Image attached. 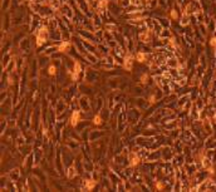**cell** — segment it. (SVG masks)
<instances>
[{
	"mask_svg": "<svg viewBox=\"0 0 216 192\" xmlns=\"http://www.w3.org/2000/svg\"><path fill=\"white\" fill-rule=\"evenodd\" d=\"M136 59L138 60V62H145L146 60V54L145 53H142V52H138L137 54H136Z\"/></svg>",
	"mask_w": 216,
	"mask_h": 192,
	"instance_id": "obj_8",
	"label": "cell"
},
{
	"mask_svg": "<svg viewBox=\"0 0 216 192\" xmlns=\"http://www.w3.org/2000/svg\"><path fill=\"white\" fill-rule=\"evenodd\" d=\"M171 16H172V19H177V16H178V14H177V11H175V10H172V11H171Z\"/></svg>",
	"mask_w": 216,
	"mask_h": 192,
	"instance_id": "obj_14",
	"label": "cell"
},
{
	"mask_svg": "<svg viewBox=\"0 0 216 192\" xmlns=\"http://www.w3.org/2000/svg\"><path fill=\"white\" fill-rule=\"evenodd\" d=\"M55 72H57V69H55V67H54V66H50V67L48 68V73H49V75H54V74H55Z\"/></svg>",
	"mask_w": 216,
	"mask_h": 192,
	"instance_id": "obj_11",
	"label": "cell"
},
{
	"mask_svg": "<svg viewBox=\"0 0 216 192\" xmlns=\"http://www.w3.org/2000/svg\"><path fill=\"white\" fill-rule=\"evenodd\" d=\"M79 122H80V113L78 111H74L71 116V126L76 127V126H78Z\"/></svg>",
	"mask_w": 216,
	"mask_h": 192,
	"instance_id": "obj_2",
	"label": "cell"
},
{
	"mask_svg": "<svg viewBox=\"0 0 216 192\" xmlns=\"http://www.w3.org/2000/svg\"><path fill=\"white\" fill-rule=\"evenodd\" d=\"M71 47H72L71 42H63V43H60V44H59L58 50H59L60 53H66V52H68V50L71 49Z\"/></svg>",
	"mask_w": 216,
	"mask_h": 192,
	"instance_id": "obj_4",
	"label": "cell"
},
{
	"mask_svg": "<svg viewBox=\"0 0 216 192\" xmlns=\"http://www.w3.org/2000/svg\"><path fill=\"white\" fill-rule=\"evenodd\" d=\"M85 183H87V190H92L94 187V185H96V181H92V180H89V181H85Z\"/></svg>",
	"mask_w": 216,
	"mask_h": 192,
	"instance_id": "obj_10",
	"label": "cell"
},
{
	"mask_svg": "<svg viewBox=\"0 0 216 192\" xmlns=\"http://www.w3.org/2000/svg\"><path fill=\"white\" fill-rule=\"evenodd\" d=\"M140 40L143 42V43H149V40H151V31L147 30V29L145 31H142V33L140 34Z\"/></svg>",
	"mask_w": 216,
	"mask_h": 192,
	"instance_id": "obj_3",
	"label": "cell"
},
{
	"mask_svg": "<svg viewBox=\"0 0 216 192\" xmlns=\"http://www.w3.org/2000/svg\"><path fill=\"white\" fill-rule=\"evenodd\" d=\"M73 171H74L73 168H71V170H69V173H68V177H69V178H72V177L74 176V172H73Z\"/></svg>",
	"mask_w": 216,
	"mask_h": 192,
	"instance_id": "obj_15",
	"label": "cell"
},
{
	"mask_svg": "<svg viewBox=\"0 0 216 192\" xmlns=\"http://www.w3.org/2000/svg\"><path fill=\"white\" fill-rule=\"evenodd\" d=\"M156 187H157V188H159V190H162V188H163V185H162V183H161V182H159V183H157V185H156Z\"/></svg>",
	"mask_w": 216,
	"mask_h": 192,
	"instance_id": "obj_16",
	"label": "cell"
},
{
	"mask_svg": "<svg viewBox=\"0 0 216 192\" xmlns=\"http://www.w3.org/2000/svg\"><path fill=\"white\" fill-rule=\"evenodd\" d=\"M48 38V29L45 26L40 28V30L38 31V34H37V47H40Z\"/></svg>",
	"mask_w": 216,
	"mask_h": 192,
	"instance_id": "obj_1",
	"label": "cell"
},
{
	"mask_svg": "<svg viewBox=\"0 0 216 192\" xmlns=\"http://www.w3.org/2000/svg\"><path fill=\"white\" fill-rule=\"evenodd\" d=\"M155 102V95H151L149 97V103H153Z\"/></svg>",
	"mask_w": 216,
	"mask_h": 192,
	"instance_id": "obj_17",
	"label": "cell"
},
{
	"mask_svg": "<svg viewBox=\"0 0 216 192\" xmlns=\"http://www.w3.org/2000/svg\"><path fill=\"white\" fill-rule=\"evenodd\" d=\"M140 163V158H138V156L136 154V153H131V156H130V165L131 166H137Z\"/></svg>",
	"mask_w": 216,
	"mask_h": 192,
	"instance_id": "obj_7",
	"label": "cell"
},
{
	"mask_svg": "<svg viewBox=\"0 0 216 192\" xmlns=\"http://www.w3.org/2000/svg\"><path fill=\"white\" fill-rule=\"evenodd\" d=\"M82 68H80V63L79 62H74V67H73V73H72V78L73 79H77L78 74L80 73Z\"/></svg>",
	"mask_w": 216,
	"mask_h": 192,
	"instance_id": "obj_5",
	"label": "cell"
},
{
	"mask_svg": "<svg viewBox=\"0 0 216 192\" xmlns=\"http://www.w3.org/2000/svg\"><path fill=\"white\" fill-rule=\"evenodd\" d=\"M93 123H94L96 126H101V124H102V117H101L99 114L94 116V118H93Z\"/></svg>",
	"mask_w": 216,
	"mask_h": 192,
	"instance_id": "obj_9",
	"label": "cell"
},
{
	"mask_svg": "<svg viewBox=\"0 0 216 192\" xmlns=\"http://www.w3.org/2000/svg\"><path fill=\"white\" fill-rule=\"evenodd\" d=\"M123 66H125V68H126L127 71H131V69H132V66H133V58H132L131 55H128V57L125 59V64H123Z\"/></svg>",
	"mask_w": 216,
	"mask_h": 192,
	"instance_id": "obj_6",
	"label": "cell"
},
{
	"mask_svg": "<svg viewBox=\"0 0 216 192\" xmlns=\"http://www.w3.org/2000/svg\"><path fill=\"white\" fill-rule=\"evenodd\" d=\"M141 82H142L143 84L147 83V82H148V75H147V74H143V75L141 77Z\"/></svg>",
	"mask_w": 216,
	"mask_h": 192,
	"instance_id": "obj_12",
	"label": "cell"
},
{
	"mask_svg": "<svg viewBox=\"0 0 216 192\" xmlns=\"http://www.w3.org/2000/svg\"><path fill=\"white\" fill-rule=\"evenodd\" d=\"M210 45L214 47V48H216V37H214V38L210 40Z\"/></svg>",
	"mask_w": 216,
	"mask_h": 192,
	"instance_id": "obj_13",
	"label": "cell"
},
{
	"mask_svg": "<svg viewBox=\"0 0 216 192\" xmlns=\"http://www.w3.org/2000/svg\"><path fill=\"white\" fill-rule=\"evenodd\" d=\"M194 2H196V0H194Z\"/></svg>",
	"mask_w": 216,
	"mask_h": 192,
	"instance_id": "obj_18",
	"label": "cell"
}]
</instances>
